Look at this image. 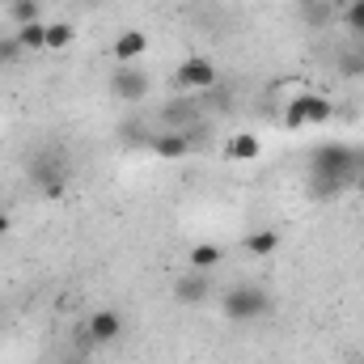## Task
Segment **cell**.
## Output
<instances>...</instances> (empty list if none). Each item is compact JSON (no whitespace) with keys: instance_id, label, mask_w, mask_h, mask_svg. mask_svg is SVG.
Instances as JSON below:
<instances>
[{"instance_id":"obj_1","label":"cell","mask_w":364,"mask_h":364,"mask_svg":"<svg viewBox=\"0 0 364 364\" xmlns=\"http://www.w3.org/2000/svg\"><path fill=\"white\" fill-rule=\"evenodd\" d=\"M360 178V149H348L339 140H326L309 153V195L335 199L348 182Z\"/></svg>"},{"instance_id":"obj_2","label":"cell","mask_w":364,"mask_h":364,"mask_svg":"<svg viewBox=\"0 0 364 364\" xmlns=\"http://www.w3.org/2000/svg\"><path fill=\"white\" fill-rule=\"evenodd\" d=\"M220 314H225V322H233V326L263 322V318L272 314V292H267L263 284H255V279H242V284L225 288V296H220Z\"/></svg>"},{"instance_id":"obj_3","label":"cell","mask_w":364,"mask_h":364,"mask_svg":"<svg viewBox=\"0 0 364 364\" xmlns=\"http://www.w3.org/2000/svg\"><path fill=\"white\" fill-rule=\"evenodd\" d=\"M26 174L34 182V191L47 195V199H60V195L68 191V166H64V153H60V149H38V153H30Z\"/></svg>"},{"instance_id":"obj_4","label":"cell","mask_w":364,"mask_h":364,"mask_svg":"<svg viewBox=\"0 0 364 364\" xmlns=\"http://www.w3.org/2000/svg\"><path fill=\"white\" fill-rule=\"evenodd\" d=\"M335 119V102L326 97V93H296V97H288V106H284V127L288 132H301V127H309V123H331Z\"/></svg>"},{"instance_id":"obj_5","label":"cell","mask_w":364,"mask_h":364,"mask_svg":"<svg viewBox=\"0 0 364 364\" xmlns=\"http://www.w3.org/2000/svg\"><path fill=\"white\" fill-rule=\"evenodd\" d=\"M170 85H174L178 93H208V90L220 85V68H216L208 55H186L178 68H174Z\"/></svg>"},{"instance_id":"obj_6","label":"cell","mask_w":364,"mask_h":364,"mask_svg":"<svg viewBox=\"0 0 364 364\" xmlns=\"http://www.w3.org/2000/svg\"><path fill=\"white\" fill-rule=\"evenodd\" d=\"M149 73L144 68H136V64H114V73H110V93L119 97V102H127V106H136V102H144L149 97Z\"/></svg>"},{"instance_id":"obj_7","label":"cell","mask_w":364,"mask_h":364,"mask_svg":"<svg viewBox=\"0 0 364 364\" xmlns=\"http://www.w3.org/2000/svg\"><path fill=\"white\" fill-rule=\"evenodd\" d=\"M119 335H123V314L119 309H93L85 318V339L93 348H110V343H119Z\"/></svg>"},{"instance_id":"obj_8","label":"cell","mask_w":364,"mask_h":364,"mask_svg":"<svg viewBox=\"0 0 364 364\" xmlns=\"http://www.w3.org/2000/svg\"><path fill=\"white\" fill-rule=\"evenodd\" d=\"M144 149H153V153H157V157H166V161H182V157L195 149V136H191V132H170V127H166V132L149 136V144H144Z\"/></svg>"},{"instance_id":"obj_9","label":"cell","mask_w":364,"mask_h":364,"mask_svg":"<svg viewBox=\"0 0 364 364\" xmlns=\"http://www.w3.org/2000/svg\"><path fill=\"white\" fill-rule=\"evenodd\" d=\"M212 296V272H186L174 284V301L178 305H203Z\"/></svg>"},{"instance_id":"obj_10","label":"cell","mask_w":364,"mask_h":364,"mask_svg":"<svg viewBox=\"0 0 364 364\" xmlns=\"http://www.w3.org/2000/svg\"><path fill=\"white\" fill-rule=\"evenodd\" d=\"M144 51H149V34H144V30H119L114 43H110L114 64H136Z\"/></svg>"},{"instance_id":"obj_11","label":"cell","mask_w":364,"mask_h":364,"mask_svg":"<svg viewBox=\"0 0 364 364\" xmlns=\"http://www.w3.org/2000/svg\"><path fill=\"white\" fill-rule=\"evenodd\" d=\"M161 123L170 127V132H191L195 123H199V106L191 102V97H174V102H166L161 106Z\"/></svg>"},{"instance_id":"obj_12","label":"cell","mask_w":364,"mask_h":364,"mask_svg":"<svg viewBox=\"0 0 364 364\" xmlns=\"http://www.w3.org/2000/svg\"><path fill=\"white\" fill-rule=\"evenodd\" d=\"M279 246H284V237H279L275 229H255V233H246V242H242V250L255 255V259H272Z\"/></svg>"},{"instance_id":"obj_13","label":"cell","mask_w":364,"mask_h":364,"mask_svg":"<svg viewBox=\"0 0 364 364\" xmlns=\"http://www.w3.org/2000/svg\"><path fill=\"white\" fill-rule=\"evenodd\" d=\"M259 153H263V144H259L255 132H237V136H229V144H225V157H229V161H255Z\"/></svg>"},{"instance_id":"obj_14","label":"cell","mask_w":364,"mask_h":364,"mask_svg":"<svg viewBox=\"0 0 364 364\" xmlns=\"http://www.w3.org/2000/svg\"><path fill=\"white\" fill-rule=\"evenodd\" d=\"M186 259H191V272H216L225 263V250L216 242H199V246H191Z\"/></svg>"},{"instance_id":"obj_15","label":"cell","mask_w":364,"mask_h":364,"mask_svg":"<svg viewBox=\"0 0 364 364\" xmlns=\"http://www.w3.org/2000/svg\"><path fill=\"white\" fill-rule=\"evenodd\" d=\"M9 21L21 30V26H34L43 21V4L38 0H9Z\"/></svg>"},{"instance_id":"obj_16","label":"cell","mask_w":364,"mask_h":364,"mask_svg":"<svg viewBox=\"0 0 364 364\" xmlns=\"http://www.w3.org/2000/svg\"><path fill=\"white\" fill-rule=\"evenodd\" d=\"M17 43H21V51H47V21L21 26L17 30Z\"/></svg>"},{"instance_id":"obj_17","label":"cell","mask_w":364,"mask_h":364,"mask_svg":"<svg viewBox=\"0 0 364 364\" xmlns=\"http://www.w3.org/2000/svg\"><path fill=\"white\" fill-rule=\"evenodd\" d=\"M77 38V30L68 21H47V51H68Z\"/></svg>"},{"instance_id":"obj_18","label":"cell","mask_w":364,"mask_h":364,"mask_svg":"<svg viewBox=\"0 0 364 364\" xmlns=\"http://www.w3.org/2000/svg\"><path fill=\"white\" fill-rule=\"evenodd\" d=\"M335 68H339L343 77H364V47H348V51L335 60Z\"/></svg>"},{"instance_id":"obj_19","label":"cell","mask_w":364,"mask_h":364,"mask_svg":"<svg viewBox=\"0 0 364 364\" xmlns=\"http://www.w3.org/2000/svg\"><path fill=\"white\" fill-rule=\"evenodd\" d=\"M21 55H26V51H21L17 34H0V68H13Z\"/></svg>"},{"instance_id":"obj_20","label":"cell","mask_w":364,"mask_h":364,"mask_svg":"<svg viewBox=\"0 0 364 364\" xmlns=\"http://www.w3.org/2000/svg\"><path fill=\"white\" fill-rule=\"evenodd\" d=\"M343 26H348L352 34H360V38H364V0H352V4L343 9Z\"/></svg>"},{"instance_id":"obj_21","label":"cell","mask_w":364,"mask_h":364,"mask_svg":"<svg viewBox=\"0 0 364 364\" xmlns=\"http://www.w3.org/2000/svg\"><path fill=\"white\" fill-rule=\"evenodd\" d=\"M119 136H123L127 144H140V123H123V127H119Z\"/></svg>"},{"instance_id":"obj_22","label":"cell","mask_w":364,"mask_h":364,"mask_svg":"<svg viewBox=\"0 0 364 364\" xmlns=\"http://www.w3.org/2000/svg\"><path fill=\"white\" fill-rule=\"evenodd\" d=\"M4 233H13V216H9V212L0 208V237H4Z\"/></svg>"},{"instance_id":"obj_23","label":"cell","mask_w":364,"mask_h":364,"mask_svg":"<svg viewBox=\"0 0 364 364\" xmlns=\"http://www.w3.org/2000/svg\"><path fill=\"white\" fill-rule=\"evenodd\" d=\"M301 4H314V0H301Z\"/></svg>"},{"instance_id":"obj_24","label":"cell","mask_w":364,"mask_h":364,"mask_svg":"<svg viewBox=\"0 0 364 364\" xmlns=\"http://www.w3.org/2000/svg\"><path fill=\"white\" fill-rule=\"evenodd\" d=\"M85 4H97V0H85Z\"/></svg>"}]
</instances>
